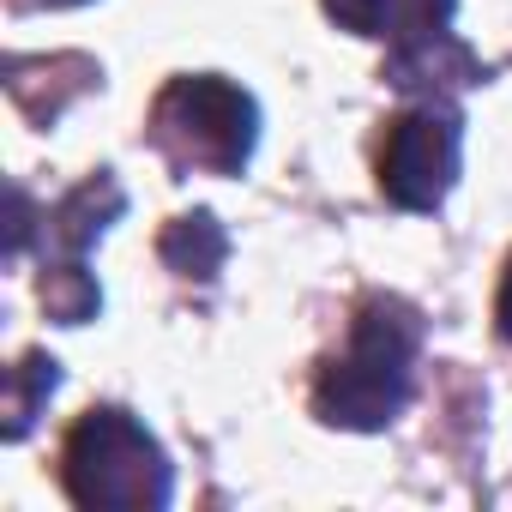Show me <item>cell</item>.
Segmentation results:
<instances>
[{"label": "cell", "instance_id": "1", "mask_svg": "<svg viewBox=\"0 0 512 512\" xmlns=\"http://www.w3.org/2000/svg\"><path fill=\"white\" fill-rule=\"evenodd\" d=\"M422 362V308L386 290H368L350 314V338L314 374V416L326 428L374 434L404 416Z\"/></svg>", "mask_w": 512, "mask_h": 512}, {"label": "cell", "instance_id": "2", "mask_svg": "<svg viewBox=\"0 0 512 512\" xmlns=\"http://www.w3.org/2000/svg\"><path fill=\"white\" fill-rule=\"evenodd\" d=\"M61 488L91 512H163L175 500V464L133 410L91 404L61 440Z\"/></svg>", "mask_w": 512, "mask_h": 512}, {"label": "cell", "instance_id": "3", "mask_svg": "<svg viewBox=\"0 0 512 512\" xmlns=\"http://www.w3.org/2000/svg\"><path fill=\"white\" fill-rule=\"evenodd\" d=\"M145 139L175 175H241L260 151V103L223 73H175L145 115Z\"/></svg>", "mask_w": 512, "mask_h": 512}, {"label": "cell", "instance_id": "4", "mask_svg": "<svg viewBox=\"0 0 512 512\" xmlns=\"http://www.w3.org/2000/svg\"><path fill=\"white\" fill-rule=\"evenodd\" d=\"M121 211H127V187H121L109 169H97L91 181H79L73 193H61V199L43 211V278H37V296H43L49 320H61V326L97 320L103 290H97V278H91V266H85V253H91V241H97Z\"/></svg>", "mask_w": 512, "mask_h": 512}, {"label": "cell", "instance_id": "5", "mask_svg": "<svg viewBox=\"0 0 512 512\" xmlns=\"http://www.w3.org/2000/svg\"><path fill=\"white\" fill-rule=\"evenodd\" d=\"M326 19L338 31H356V37H374L392 49V67L386 79L392 85H434L440 73H452L458 85H476V61L446 37L458 0H320Z\"/></svg>", "mask_w": 512, "mask_h": 512}, {"label": "cell", "instance_id": "6", "mask_svg": "<svg viewBox=\"0 0 512 512\" xmlns=\"http://www.w3.org/2000/svg\"><path fill=\"white\" fill-rule=\"evenodd\" d=\"M458 169H464V115L452 103H434V97L404 109L386 127L380 157H374L380 193L398 211H434L458 187Z\"/></svg>", "mask_w": 512, "mask_h": 512}, {"label": "cell", "instance_id": "7", "mask_svg": "<svg viewBox=\"0 0 512 512\" xmlns=\"http://www.w3.org/2000/svg\"><path fill=\"white\" fill-rule=\"evenodd\" d=\"M223 253H229V235L217 229L211 211H193V217H175L163 229V260L175 278H217L223 266Z\"/></svg>", "mask_w": 512, "mask_h": 512}, {"label": "cell", "instance_id": "8", "mask_svg": "<svg viewBox=\"0 0 512 512\" xmlns=\"http://www.w3.org/2000/svg\"><path fill=\"white\" fill-rule=\"evenodd\" d=\"M55 386H61V362L55 356H43V350L19 356V368L7 374V440H25L31 434V422L55 398Z\"/></svg>", "mask_w": 512, "mask_h": 512}, {"label": "cell", "instance_id": "9", "mask_svg": "<svg viewBox=\"0 0 512 512\" xmlns=\"http://www.w3.org/2000/svg\"><path fill=\"white\" fill-rule=\"evenodd\" d=\"M494 320H500V338L512 344V260H506V272H500V296H494Z\"/></svg>", "mask_w": 512, "mask_h": 512}, {"label": "cell", "instance_id": "10", "mask_svg": "<svg viewBox=\"0 0 512 512\" xmlns=\"http://www.w3.org/2000/svg\"><path fill=\"white\" fill-rule=\"evenodd\" d=\"M19 13H67V7H85V0H13Z\"/></svg>", "mask_w": 512, "mask_h": 512}]
</instances>
